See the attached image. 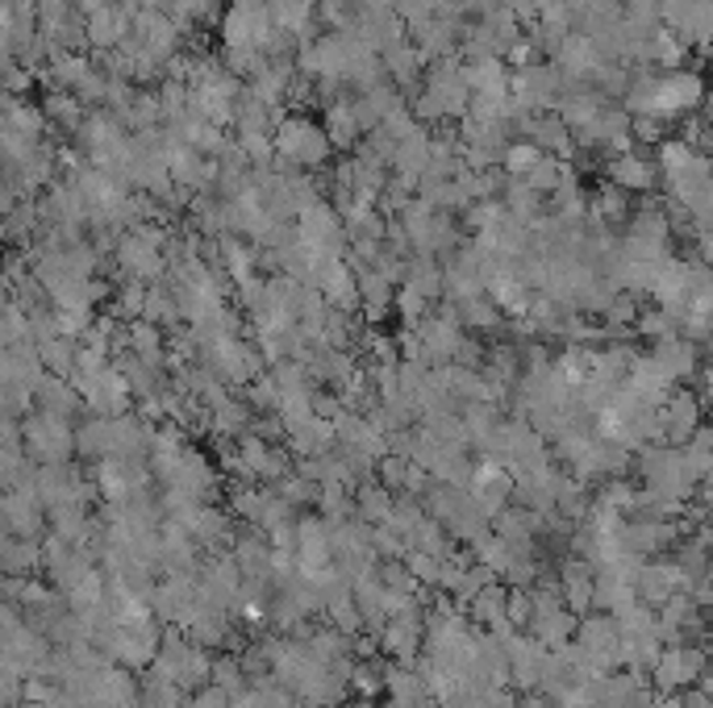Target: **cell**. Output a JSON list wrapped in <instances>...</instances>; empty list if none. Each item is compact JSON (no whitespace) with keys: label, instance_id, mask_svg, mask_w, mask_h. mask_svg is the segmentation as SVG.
Listing matches in <instances>:
<instances>
[{"label":"cell","instance_id":"1","mask_svg":"<svg viewBox=\"0 0 713 708\" xmlns=\"http://www.w3.org/2000/svg\"><path fill=\"white\" fill-rule=\"evenodd\" d=\"M701 666H705V654H701V650H664L659 663H655V684L664 687V692L689 684V680L701 675Z\"/></svg>","mask_w":713,"mask_h":708},{"label":"cell","instance_id":"2","mask_svg":"<svg viewBox=\"0 0 713 708\" xmlns=\"http://www.w3.org/2000/svg\"><path fill=\"white\" fill-rule=\"evenodd\" d=\"M138 708H184V687L176 684L168 671L155 666V675L143 684V700H138Z\"/></svg>","mask_w":713,"mask_h":708},{"label":"cell","instance_id":"3","mask_svg":"<svg viewBox=\"0 0 713 708\" xmlns=\"http://www.w3.org/2000/svg\"><path fill=\"white\" fill-rule=\"evenodd\" d=\"M38 562V546L30 541V546H22L18 538L4 541V567H9V575H22V571H30Z\"/></svg>","mask_w":713,"mask_h":708},{"label":"cell","instance_id":"4","mask_svg":"<svg viewBox=\"0 0 713 708\" xmlns=\"http://www.w3.org/2000/svg\"><path fill=\"white\" fill-rule=\"evenodd\" d=\"M618 175H622V180H626V184H638V187H647V167L638 163V159H622V163H618Z\"/></svg>","mask_w":713,"mask_h":708},{"label":"cell","instance_id":"5","mask_svg":"<svg viewBox=\"0 0 713 708\" xmlns=\"http://www.w3.org/2000/svg\"><path fill=\"white\" fill-rule=\"evenodd\" d=\"M522 708H551V700H543V696H525Z\"/></svg>","mask_w":713,"mask_h":708}]
</instances>
